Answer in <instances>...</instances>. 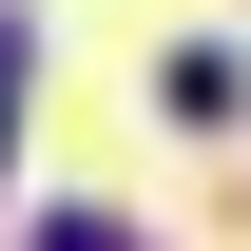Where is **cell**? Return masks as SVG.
Here are the masks:
<instances>
[{
    "mask_svg": "<svg viewBox=\"0 0 251 251\" xmlns=\"http://www.w3.org/2000/svg\"><path fill=\"white\" fill-rule=\"evenodd\" d=\"M39 251H135V232H116V213H58V232H39Z\"/></svg>",
    "mask_w": 251,
    "mask_h": 251,
    "instance_id": "1",
    "label": "cell"
},
{
    "mask_svg": "<svg viewBox=\"0 0 251 251\" xmlns=\"http://www.w3.org/2000/svg\"><path fill=\"white\" fill-rule=\"evenodd\" d=\"M0 155H20V97H0Z\"/></svg>",
    "mask_w": 251,
    "mask_h": 251,
    "instance_id": "2",
    "label": "cell"
}]
</instances>
